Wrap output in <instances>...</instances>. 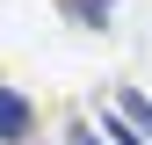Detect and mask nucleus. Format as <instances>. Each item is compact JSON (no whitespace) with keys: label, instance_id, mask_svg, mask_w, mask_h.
<instances>
[{"label":"nucleus","instance_id":"f257e3e1","mask_svg":"<svg viewBox=\"0 0 152 145\" xmlns=\"http://www.w3.org/2000/svg\"><path fill=\"white\" fill-rule=\"evenodd\" d=\"M109 138H123V145H152V102L138 94V87H109Z\"/></svg>","mask_w":152,"mask_h":145},{"label":"nucleus","instance_id":"f03ea898","mask_svg":"<svg viewBox=\"0 0 152 145\" xmlns=\"http://www.w3.org/2000/svg\"><path fill=\"white\" fill-rule=\"evenodd\" d=\"M0 138L7 145H29L36 138V102L22 94V87H7V80H0Z\"/></svg>","mask_w":152,"mask_h":145},{"label":"nucleus","instance_id":"7ed1b4c3","mask_svg":"<svg viewBox=\"0 0 152 145\" xmlns=\"http://www.w3.org/2000/svg\"><path fill=\"white\" fill-rule=\"evenodd\" d=\"M58 7H65V15H72V22H80V29H102L116 0H58Z\"/></svg>","mask_w":152,"mask_h":145},{"label":"nucleus","instance_id":"20e7f679","mask_svg":"<svg viewBox=\"0 0 152 145\" xmlns=\"http://www.w3.org/2000/svg\"><path fill=\"white\" fill-rule=\"evenodd\" d=\"M65 138H72V145H102V138H94V131H65Z\"/></svg>","mask_w":152,"mask_h":145}]
</instances>
